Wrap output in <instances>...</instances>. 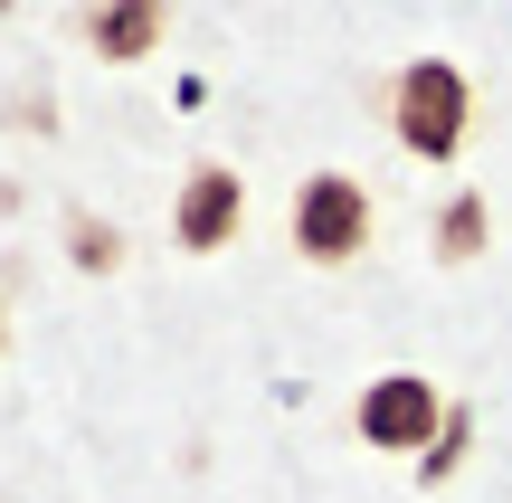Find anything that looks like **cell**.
<instances>
[{"mask_svg": "<svg viewBox=\"0 0 512 503\" xmlns=\"http://www.w3.org/2000/svg\"><path fill=\"white\" fill-rule=\"evenodd\" d=\"M351 428L380 456H427L437 428H446V399H437V380H418V371H380L361 390V409H351Z\"/></svg>", "mask_w": 512, "mask_h": 503, "instance_id": "3957f363", "label": "cell"}, {"mask_svg": "<svg viewBox=\"0 0 512 503\" xmlns=\"http://www.w3.org/2000/svg\"><path fill=\"white\" fill-rule=\"evenodd\" d=\"M389 133H399L408 162H456L465 133H475V86H465L456 57H408L389 76Z\"/></svg>", "mask_w": 512, "mask_h": 503, "instance_id": "6da1fadb", "label": "cell"}, {"mask_svg": "<svg viewBox=\"0 0 512 503\" xmlns=\"http://www.w3.org/2000/svg\"><path fill=\"white\" fill-rule=\"evenodd\" d=\"M370 247V190L351 171H313L294 190V257L304 266H351Z\"/></svg>", "mask_w": 512, "mask_h": 503, "instance_id": "7a4b0ae2", "label": "cell"}, {"mask_svg": "<svg viewBox=\"0 0 512 503\" xmlns=\"http://www.w3.org/2000/svg\"><path fill=\"white\" fill-rule=\"evenodd\" d=\"M171 29V0H95L86 10V38L95 57H114V67H133V57H152Z\"/></svg>", "mask_w": 512, "mask_h": 503, "instance_id": "5b68a950", "label": "cell"}, {"mask_svg": "<svg viewBox=\"0 0 512 503\" xmlns=\"http://www.w3.org/2000/svg\"><path fill=\"white\" fill-rule=\"evenodd\" d=\"M67 257L86 266V276H114V266H124V238H114L105 219H67Z\"/></svg>", "mask_w": 512, "mask_h": 503, "instance_id": "52a82bcc", "label": "cell"}, {"mask_svg": "<svg viewBox=\"0 0 512 503\" xmlns=\"http://www.w3.org/2000/svg\"><path fill=\"white\" fill-rule=\"evenodd\" d=\"M465 428H475V418H465V409H446V428H437V447L418 456V485H446V475L465 466Z\"/></svg>", "mask_w": 512, "mask_h": 503, "instance_id": "ba28073f", "label": "cell"}, {"mask_svg": "<svg viewBox=\"0 0 512 503\" xmlns=\"http://www.w3.org/2000/svg\"><path fill=\"white\" fill-rule=\"evenodd\" d=\"M238 228H247V181H238V171H228V162L181 171V200H171V238H181L190 257H219Z\"/></svg>", "mask_w": 512, "mask_h": 503, "instance_id": "277c9868", "label": "cell"}, {"mask_svg": "<svg viewBox=\"0 0 512 503\" xmlns=\"http://www.w3.org/2000/svg\"><path fill=\"white\" fill-rule=\"evenodd\" d=\"M484 238H494V209H484V190H456V200L437 209V257L465 266V257H484Z\"/></svg>", "mask_w": 512, "mask_h": 503, "instance_id": "8992f818", "label": "cell"}]
</instances>
